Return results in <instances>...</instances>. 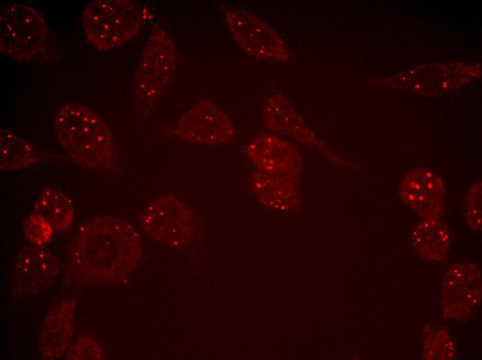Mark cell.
Segmentation results:
<instances>
[{"mask_svg": "<svg viewBox=\"0 0 482 360\" xmlns=\"http://www.w3.org/2000/svg\"><path fill=\"white\" fill-rule=\"evenodd\" d=\"M450 233L438 219H422L413 227L411 241L413 249L424 259L443 260L450 246Z\"/></svg>", "mask_w": 482, "mask_h": 360, "instance_id": "cell-16", "label": "cell"}, {"mask_svg": "<svg viewBox=\"0 0 482 360\" xmlns=\"http://www.w3.org/2000/svg\"><path fill=\"white\" fill-rule=\"evenodd\" d=\"M33 211L44 216L54 229L62 232L71 228L74 217V208L70 197L53 186H46L41 190Z\"/></svg>", "mask_w": 482, "mask_h": 360, "instance_id": "cell-17", "label": "cell"}, {"mask_svg": "<svg viewBox=\"0 0 482 360\" xmlns=\"http://www.w3.org/2000/svg\"><path fill=\"white\" fill-rule=\"evenodd\" d=\"M140 225L153 240L174 249L189 245L197 231L196 217L191 207L172 194L148 204L141 214Z\"/></svg>", "mask_w": 482, "mask_h": 360, "instance_id": "cell-4", "label": "cell"}, {"mask_svg": "<svg viewBox=\"0 0 482 360\" xmlns=\"http://www.w3.org/2000/svg\"><path fill=\"white\" fill-rule=\"evenodd\" d=\"M454 354V343L449 334L445 329L433 332L425 342L424 359L448 360L453 359Z\"/></svg>", "mask_w": 482, "mask_h": 360, "instance_id": "cell-19", "label": "cell"}, {"mask_svg": "<svg viewBox=\"0 0 482 360\" xmlns=\"http://www.w3.org/2000/svg\"><path fill=\"white\" fill-rule=\"evenodd\" d=\"M445 189L441 178L425 168L410 170L399 189L402 201L422 219H438L443 213Z\"/></svg>", "mask_w": 482, "mask_h": 360, "instance_id": "cell-12", "label": "cell"}, {"mask_svg": "<svg viewBox=\"0 0 482 360\" xmlns=\"http://www.w3.org/2000/svg\"><path fill=\"white\" fill-rule=\"evenodd\" d=\"M53 127L63 150L73 161L98 171L112 168L116 159L112 134L93 110L78 102H67L57 111Z\"/></svg>", "mask_w": 482, "mask_h": 360, "instance_id": "cell-2", "label": "cell"}, {"mask_svg": "<svg viewBox=\"0 0 482 360\" xmlns=\"http://www.w3.org/2000/svg\"><path fill=\"white\" fill-rule=\"evenodd\" d=\"M465 219L474 231L481 230V181L475 182L470 188L465 201Z\"/></svg>", "mask_w": 482, "mask_h": 360, "instance_id": "cell-21", "label": "cell"}, {"mask_svg": "<svg viewBox=\"0 0 482 360\" xmlns=\"http://www.w3.org/2000/svg\"><path fill=\"white\" fill-rule=\"evenodd\" d=\"M48 28L42 14L22 3L6 4L0 12V48L18 60L32 58L44 48Z\"/></svg>", "mask_w": 482, "mask_h": 360, "instance_id": "cell-5", "label": "cell"}, {"mask_svg": "<svg viewBox=\"0 0 482 360\" xmlns=\"http://www.w3.org/2000/svg\"><path fill=\"white\" fill-rule=\"evenodd\" d=\"M41 159L35 145L8 129H0V168L12 171L33 165Z\"/></svg>", "mask_w": 482, "mask_h": 360, "instance_id": "cell-18", "label": "cell"}, {"mask_svg": "<svg viewBox=\"0 0 482 360\" xmlns=\"http://www.w3.org/2000/svg\"><path fill=\"white\" fill-rule=\"evenodd\" d=\"M75 302L65 299L46 316L39 336V353L43 359L61 357L69 349L73 338Z\"/></svg>", "mask_w": 482, "mask_h": 360, "instance_id": "cell-13", "label": "cell"}, {"mask_svg": "<svg viewBox=\"0 0 482 360\" xmlns=\"http://www.w3.org/2000/svg\"><path fill=\"white\" fill-rule=\"evenodd\" d=\"M223 15L229 30L240 48L255 58L285 62L289 56L287 46L266 22L251 12L226 8Z\"/></svg>", "mask_w": 482, "mask_h": 360, "instance_id": "cell-7", "label": "cell"}, {"mask_svg": "<svg viewBox=\"0 0 482 360\" xmlns=\"http://www.w3.org/2000/svg\"><path fill=\"white\" fill-rule=\"evenodd\" d=\"M105 355L91 338L80 335L69 349L66 359H105Z\"/></svg>", "mask_w": 482, "mask_h": 360, "instance_id": "cell-22", "label": "cell"}, {"mask_svg": "<svg viewBox=\"0 0 482 360\" xmlns=\"http://www.w3.org/2000/svg\"><path fill=\"white\" fill-rule=\"evenodd\" d=\"M175 132L181 141L206 145L228 143L235 135L230 118L208 100L200 101L188 110L177 123Z\"/></svg>", "mask_w": 482, "mask_h": 360, "instance_id": "cell-9", "label": "cell"}, {"mask_svg": "<svg viewBox=\"0 0 482 360\" xmlns=\"http://www.w3.org/2000/svg\"><path fill=\"white\" fill-rule=\"evenodd\" d=\"M441 296L446 318L458 321L471 315L481 300L479 267L472 263L452 267L444 278Z\"/></svg>", "mask_w": 482, "mask_h": 360, "instance_id": "cell-10", "label": "cell"}, {"mask_svg": "<svg viewBox=\"0 0 482 360\" xmlns=\"http://www.w3.org/2000/svg\"><path fill=\"white\" fill-rule=\"evenodd\" d=\"M56 258L43 246L22 248L13 264L10 290L17 298H27L48 290L59 273Z\"/></svg>", "mask_w": 482, "mask_h": 360, "instance_id": "cell-8", "label": "cell"}, {"mask_svg": "<svg viewBox=\"0 0 482 360\" xmlns=\"http://www.w3.org/2000/svg\"><path fill=\"white\" fill-rule=\"evenodd\" d=\"M251 181L256 197L265 206L281 211L298 206L301 194L295 181L259 170L253 174Z\"/></svg>", "mask_w": 482, "mask_h": 360, "instance_id": "cell-15", "label": "cell"}, {"mask_svg": "<svg viewBox=\"0 0 482 360\" xmlns=\"http://www.w3.org/2000/svg\"><path fill=\"white\" fill-rule=\"evenodd\" d=\"M177 55L171 35L162 28L150 35L141 58L134 80L135 93L140 100L152 104L173 79Z\"/></svg>", "mask_w": 482, "mask_h": 360, "instance_id": "cell-6", "label": "cell"}, {"mask_svg": "<svg viewBox=\"0 0 482 360\" xmlns=\"http://www.w3.org/2000/svg\"><path fill=\"white\" fill-rule=\"evenodd\" d=\"M247 152L259 171L294 181L299 177L303 168L301 154L294 145L275 135L255 138Z\"/></svg>", "mask_w": 482, "mask_h": 360, "instance_id": "cell-11", "label": "cell"}, {"mask_svg": "<svg viewBox=\"0 0 482 360\" xmlns=\"http://www.w3.org/2000/svg\"><path fill=\"white\" fill-rule=\"evenodd\" d=\"M142 255L141 240L133 226L114 216L99 215L80 225L68 247L66 267L79 283L112 284L130 275Z\"/></svg>", "mask_w": 482, "mask_h": 360, "instance_id": "cell-1", "label": "cell"}, {"mask_svg": "<svg viewBox=\"0 0 482 360\" xmlns=\"http://www.w3.org/2000/svg\"><path fill=\"white\" fill-rule=\"evenodd\" d=\"M263 118L273 131L307 145L324 150L323 143L306 125L290 102L281 94H272L263 105Z\"/></svg>", "mask_w": 482, "mask_h": 360, "instance_id": "cell-14", "label": "cell"}, {"mask_svg": "<svg viewBox=\"0 0 482 360\" xmlns=\"http://www.w3.org/2000/svg\"><path fill=\"white\" fill-rule=\"evenodd\" d=\"M54 228L42 215L33 213L25 220L24 231L26 238L33 244L44 246L53 235Z\"/></svg>", "mask_w": 482, "mask_h": 360, "instance_id": "cell-20", "label": "cell"}, {"mask_svg": "<svg viewBox=\"0 0 482 360\" xmlns=\"http://www.w3.org/2000/svg\"><path fill=\"white\" fill-rule=\"evenodd\" d=\"M145 20L141 5L129 0H93L82 15L87 40L101 51L122 46L140 31Z\"/></svg>", "mask_w": 482, "mask_h": 360, "instance_id": "cell-3", "label": "cell"}]
</instances>
